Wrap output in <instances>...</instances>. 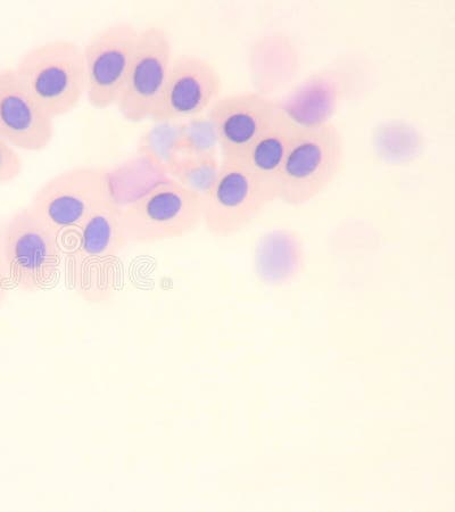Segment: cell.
I'll use <instances>...</instances> for the list:
<instances>
[{
	"label": "cell",
	"instance_id": "9a60e30c",
	"mask_svg": "<svg viewBox=\"0 0 455 512\" xmlns=\"http://www.w3.org/2000/svg\"><path fill=\"white\" fill-rule=\"evenodd\" d=\"M181 121L160 122L148 130L139 140L137 152L140 158L167 173L170 162L176 158L177 140Z\"/></svg>",
	"mask_w": 455,
	"mask_h": 512
},
{
	"label": "cell",
	"instance_id": "7a4b0ae2",
	"mask_svg": "<svg viewBox=\"0 0 455 512\" xmlns=\"http://www.w3.org/2000/svg\"><path fill=\"white\" fill-rule=\"evenodd\" d=\"M21 86L56 118L71 113L86 95L82 47L69 39H54L24 53L13 68Z\"/></svg>",
	"mask_w": 455,
	"mask_h": 512
},
{
	"label": "cell",
	"instance_id": "e0dca14e",
	"mask_svg": "<svg viewBox=\"0 0 455 512\" xmlns=\"http://www.w3.org/2000/svg\"><path fill=\"white\" fill-rule=\"evenodd\" d=\"M23 161L18 151L0 137V186L13 183L21 176Z\"/></svg>",
	"mask_w": 455,
	"mask_h": 512
},
{
	"label": "cell",
	"instance_id": "30bf717a",
	"mask_svg": "<svg viewBox=\"0 0 455 512\" xmlns=\"http://www.w3.org/2000/svg\"><path fill=\"white\" fill-rule=\"evenodd\" d=\"M222 90L221 74L210 61L197 55H175L150 120L184 121L208 113Z\"/></svg>",
	"mask_w": 455,
	"mask_h": 512
},
{
	"label": "cell",
	"instance_id": "d6986e66",
	"mask_svg": "<svg viewBox=\"0 0 455 512\" xmlns=\"http://www.w3.org/2000/svg\"><path fill=\"white\" fill-rule=\"evenodd\" d=\"M2 71H3V69H0V76H2Z\"/></svg>",
	"mask_w": 455,
	"mask_h": 512
},
{
	"label": "cell",
	"instance_id": "8fae6325",
	"mask_svg": "<svg viewBox=\"0 0 455 512\" xmlns=\"http://www.w3.org/2000/svg\"><path fill=\"white\" fill-rule=\"evenodd\" d=\"M280 104L262 93L221 96L208 114L217 130L221 161H238L280 111Z\"/></svg>",
	"mask_w": 455,
	"mask_h": 512
},
{
	"label": "cell",
	"instance_id": "52a82bcc",
	"mask_svg": "<svg viewBox=\"0 0 455 512\" xmlns=\"http://www.w3.org/2000/svg\"><path fill=\"white\" fill-rule=\"evenodd\" d=\"M8 277L24 292L36 293L54 282L62 262L59 236L27 208L8 219L0 242Z\"/></svg>",
	"mask_w": 455,
	"mask_h": 512
},
{
	"label": "cell",
	"instance_id": "2e32d148",
	"mask_svg": "<svg viewBox=\"0 0 455 512\" xmlns=\"http://www.w3.org/2000/svg\"><path fill=\"white\" fill-rule=\"evenodd\" d=\"M178 155H219V140L208 113L181 121L177 147Z\"/></svg>",
	"mask_w": 455,
	"mask_h": 512
},
{
	"label": "cell",
	"instance_id": "ac0fdd59",
	"mask_svg": "<svg viewBox=\"0 0 455 512\" xmlns=\"http://www.w3.org/2000/svg\"><path fill=\"white\" fill-rule=\"evenodd\" d=\"M11 283L10 277H8L5 262L3 259L2 250H0V309L6 300L8 292V284Z\"/></svg>",
	"mask_w": 455,
	"mask_h": 512
},
{
	"label": "cell",
	"instance_id": "ba28073f",
	"mask_svg": "<svg viewBox=\"0 0 455 512\" xmlns=\"http://www.w3.org/2000/svg\"><path fill=\"white\" fill-rule=\"evenodd\" d=\"M170 33L161 27L139 31L134 55L117 102L124 120H150L154 106L167 81L173 60Z\"/></svg>",
	"mask_w": 455,
	"mask_h": 512
},
{
	"label": "cell",
	"instance_id": "8992f818",
	"mask_svg": "<svg viewBox=\"0 0 455 512\" xmlns=\"http://www.w3.org/2000/svg\"><path fill=\"white\" fill-rule=\"evenodd\" d=\"M111 197L109 169L78 165L49 178L32 196L28 208L41 224L60 236L79 230L90 214Z\"/></svg>",
	"mask_w": 455,
	"mask_h": 512
},
{
	"label": "cell",
	"instance_id": "277c9868",
	"mask_svg": "<svg viewBox=\"0 0 455 512\" xmlns=\"http://www.w3.org/2000/svg\"><path fill=\"white\" fill-rule=\"evenodd\" d=\"M202 198L165 177L123 209L128 244H153L192 234L202 225Z\"/></svg>",
	"mask_w": 455,
	"mask_h": 512
},
{
	"label": "cell",
	"instance_id": "3957f363",
	"mask_svg": "<svg viewBox=\"0 0 455 512\" xmlns=\"http://www.w3.org/2000/svg\"><path fill=\"white\" fill-rule=\"evenodd\" d=\"M79 233V244L68 266L69 280L82 299L103 302L113 292L115 260L128 245L122 206L109 198L90 214Z\"/></svg>",
	"mask_w": 455,
	"mask_h": 512
},
{
	"label": "cell",
	"instance_id": "5bb4252c",
	"mask_svg": "<svg viewBox=\"0 0 455 512\" xmlns=\"http://www.w3.org/2000/svg\"><path fill=\"white\" fill-rule=\"evenodd\" d=\"M220 168L219 155H178L168 165L167 175L203 201L217 180Z\"/></svg>",
	"mask_w": 455,
	"mask_h": 512
},
{
	"label": "cell",
	"instance_id": "4fadbf2b",
	"mask_svg": "<svg viewBox=\"0 0 455 512\" xmlns=\"http://www.w3.org/2000/svg\"><path fill=\"white\" fill-rule=\"evenodd\" d=\"M299 128L280 107L276 119L255 139L242 159L233 162L242 163L256 175L275 183Z\"/></svg>",
	"mask_w": 455,
	"mask_h": 512
},
{
	"label": "cell",
	"instance_id": "7c38bea8",
	"mask_svg": "<svg viewBox=\"0 0 455 512\" xmlns=\"http://www.w3.org/2000/svg\"><path fill=\"white\" fill-rule=\"evenodd\" d=\"M0 137L27 152L44 151L54 138V119L21 86L13 68L0 76Z\"/></svg>",
	"mask_w": 455,
	"mask_h": 512
},
{
	"label": "cell",
	"instance_id": "9c48e42d",
	"mask_svg": "<svg viewBox=\"0 0 455 512\" xmlns=\"http://www.w3.org/2000/svg\"><path fill=\"white\" fill-rule=\"evenodd\" d=\"M139 31L129 22L115 23L97 31L82 47L86 96L96 110L117 105Z\"/></svg>",
	"mask_w": 455,
	"mask_h": 512
},
{
	"label": "cell",
	"instance_id": "6da1fadb",
	"mask_svg": "<svg viewBox=\"0 0 455 512\" xmlns=\"http://www.w3.org/2000/svg\"><path fill=\"white\" fill-rule=\"evenodd\" d=\"M345 156L344 137L333 121L300 127L276 177L277 201L301 206L316 200L341 175Z\"/></svg>",
	"mask_w": 455,
	"mask_h": 512
},
{
	"label": "cell",
	"instance_id": "5b68a950",
	"mask_svg": "<svg viewBox=\"0 0 455 512\" xmlns=\"http://www.w3.org/2000/svg\"><path fill=\"white\" fill-rule=\"evenodd\" d=\"M277 202L276 184L233 161H221L219 176L202 202V225L217 238L242 233Z\"/></svg>",
	"mask_w": 455,
	"mask_h": 512
}]
</instances>
